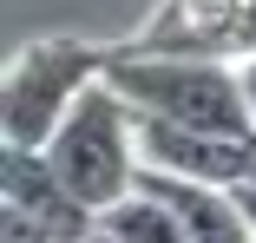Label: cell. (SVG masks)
<instances>
[{"instance_id": "6da1fadb", "label": "cell", "mask_w": 256, "mask_h": 243, "mask_svg": "<svg viewBox=\"0 0 256 243\" xmlns=\"http://www.w3.org/2000/svg\"><path fill=\"white\" fill-rule=\"evenodd\" d=\"M106 79L132 99L138 118L184 125V132H256L243 72L217 53H158V46H118Z\"/></svg>"}, {"instance_id": "7a4b0ae2", "label": "cell", "mask_w": 256, "mask_h": 243, "mask_svg": "<svg viewBox=\"0 0 256 243\" xmlns=\"http://www.w3.org/2000/svg\"><path fill=\"white\" fill-rule=\"evenodd\" d=\"M46 164L66 178V190L86 210H112L125 190H138V178H144L138 112H132V99L112 79H98L66 112V125L46 138Z\"/></svg>"}, {"instance_id": "3957f363", "label": "cell", "mask_w": 256, "mask_h": 243, "mask_svg": "<svg viewBox=\"0 0 256 243\" xmlns=\"http://www.w3.org/2000/svg\"><path fill=\"white\" fill-rule=\"evenodd\" d=\"M106 66H112L106 46L72 40V33L14 46L7 72H0V144L46 152V138H53L66 125V112L106 79Z\"/></svg>"}, {"instance_id": "277c9868", "label": "cell", "mask_w": 256, "mask_h": 243, "mask_svg": "<svg viewBox=\"0 0 256 243\" xmlns=\"http://www.w3.org/2000/svg\"><path fill=\"white\" fill-rule=\"evenodd\" d=\"M0 210L46 230L53 243H92L98 230V210H86L66 190V178L46 164V152H26V144H0Z\"/></svg>"}, {"instance_id": "5b68a950", "label": "cell", "mask_w": 256, "mask_h": 243, "mask_svg": "<svg viewBox=\"0 0 256 243\" xmlns=\"http://www.w3.org/2000/svg\"><path fill=\"white\" fill-rule=\"evenodd\" d=\"M144 184L164 190V198L178 204L190 243H256V236H250V217H243V204H236V190H224V184H190V178H164V171H144Z\"/></svg>"}, {"instance_id": "8992f818", "label": "cell", "mask_w": 256, "mask_h": 243, "mask_svg": "<svg viewBox=\"0 0 256 243\" xmlns=\"http://www.w3.org/2000/svg\"><path fill=\"white\" fill-rule=\"evenodd\" d=\"M92 236H112V243H190L178 204L164 198V190H151L144 178H138V190H125L112 210H98Z\"/></svg>"}, {"instance_id": "52a82bcc", "label": "cell", "mask_w": 256, "mask_h": 243, "mask_svg": "<svg viewBox=\"0 0 256 243\" xmlns=\"http://www.w3.org/2000/svg\"><path fill=\"white\" fill-rule=\"evenodd\" d=\"M0 243H53L46 230H33V224H20L14 210H0Z\"/></svg>"}, {"instance_id": "ba28073f", "label": "cell", "mask_w": 256, "mask_h": 243, "mask_svg": "<svg viewBox=\"0 0 256 243\" xmlns=\"http://www.w3.org/2000/svg\"><path fill=\"white\" fill-rule=\"evenodd\" d=\"M236 72H243V99H250V118H256V53H243Z\"/></svg>"}, {"instance_id": "9c48e42d", "label": "cell", "mask_w": 256, "mask_h": 243, "mask_svg": "<svg viewBox=\"0 0 256 243\" xmlns=\"http://www.w3.org/2000/svg\"><path fill=\"white\" fill-rule=\"evenodd\" d=\"M236 204H243V217H250V236H256V178H250V184H236Z\"/></svg>"}, {"instance_id": "30bf717a", "label": "cell", "mask_w": 256, "mask_h": 243, "mask_svg": "<svg viewBox=\"0 0 256 243\" xmlns=\"http://www.w3.org/2000/svg\"><path fill=\"white\" fill-rule=\"evenodd\" d=\"M92 243H112V236H92Z\"/></svg>"}]
</instances>
